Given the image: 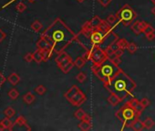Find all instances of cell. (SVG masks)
<instances>
[{"label": "cell", "mask_w": 155, "mask_h": 131, "mask_svg": "<svg viewBox=\"0 0 155 131\" xmlns=\"http://www.w3.org/2000/svg\"><path fill=\"white\" fill-rule=\"evenodd\" d=\"M42 37L49 43L50 48L58 54L70 45L77 35L60 18H57L42 34Z\"/></svg>", "instance_id": "cell-1"}, {"label": "cell", "mask_w": 155, "mask_h": 131, "mask_svg": "<svg viewBox=\"0 0 155 131\" xmlns=\"http://www.w3.org/2000/svg\"><path fill=\"white\" fill-rule=\"evenodd\" d=\"M108 91L117 95L121 101L129 97L136 89V83L121 68L109 82L103 84Z\"/></svg>", "instance_id": "cell-2"}, {"label": "cell", "mask_w": 155, "mask_h": 131, "mask_svg": "<svg viewBox=\"0 0 155 131\" xmlns=\"http://www.w3.org/2000/svg\"><path fill=\"white\" fill-rule=\"evenodd\" d=\"M91 69L94 75L99 79H100L103 82V84H105L112 79L121 68L119 66H116L112 60L108 58L102 64L97 66V67L91 68Z\"/></svg>", "instance_id": "cell-3"}, {"label": "cell", "mask_w": 155, "mask_h": 131, "mask_svg": "<svg viewBox=\"0 0 155 131\" xmlns=\"http://www.w3.org/2000/svg\"><path fill=\"white\" fill-rule=\"evenodd\" d=\"M83 57L87 61H91L92 63V67H97V66L102 64L105 62L109 57L105 51V49H102L100 46H94L83 55Z\"/></svg>", "instance_id": "cell-4"}, {"label": "cell", "mask_w": 155, "mask_h": 131, "mask_svg": "<svg viewBox=\"0 0 155 131\" xmlns=\"http://www.w3.org/2000/svg\"><path fill=\"white\" fill-rule=\"evenodd\" d=\"M64 97L74 106H81L87 99L86 95L80 90L79 87L78 86H76V85L72 86L70 89L64 94Z\"/></svg>", "instance_id": "cell-5"}, {"label": "cell", "mask_w": 155, "mask_h": 131, "mask_svg": "<svg viewBox=\"0 0 155 131\" xmlns=\"http://www.w3.org/2000/svg\"><path fill=\"white\" fill-rule=\"evenodd\" d=\"M116 117L122 122L125 127L130 126L132 121L139 118L136 111L127 103L116 112Z\"/></svg>", "instance_id": "cell-6"}, {"label": "cell", "mask_w": 155, "mask_h": 131, "mask_svg": "<svg viewBox=\"0 0 155 131\" xmlns=\"http://www.w3.org/2000/svg\"><path fill=\"white\" fill-rule=\"evenodd\" d=\"M116 16L120 23H122L124 27H128L136 19L137 13L130 6L125 5L117 12Z\"/></svg>", "instance_id": "cell-7"}, {"label": "cell", "mask_w": 155, "mask_h": 131, "mask_svg": "<svg viewBox=\"0 0 155 131\" xmlns=\"http://www.w3.org/2000/svg\"><path fill=\"white\" fill-rule=\"evenodd\" d=\"M58 67L62 70L63 73L67 74L69 73L74 67V62L72 61L70 56L65 51H61L60 53H58V57L55 59Z\"/></svg>", "instance_id": "cell-8"}, {"label": "cell", "mask_w": 155, "mask_h": 131, "mask_svg": "<svg viewBox=\"0 0 155 131\" xmlns=\"http://www.w3.org/2000/svg\"><path fill=\"white\" fill-rule=\"evenodd\" d=\"M127 104L128 105H130L132 108L134 109V110L136 111V113H137V116L140 118V116L142 115V113L143 112V110H144V107H143V106L141 104V101H139L137 98H130L128 102H127Z\"/></svg>", "instance_id": "cell-9"}, {"label": "cell", "mask_w": 155, "mask_h": 131, "mask_svg": "<svg viewBox=\"0 0 155 131\" xmlns=\"http://www.w3.org/2000/svg\"><path fill=\"white\" fill-rule=\"evenodd\" d=\"M99 31H101L103 33H108L109 31H112L113 30V28H112V25L109 24L106 20H102L101 23L99 25V27L97 28H95Z\"/></svg>", "instance_id": "cell-10"}, {"label": "cell", "mask_w": 155, "mask_h": 131, "mask_svg": "<svg viewBox=\"0 0 155 131\" xmlns=\"http://www.w3.org/2000/svg\"><path fill=\"white\" fill-rule=\"evenodd\" d=\"M37 49H40V50L43 51V50H46V49L50 48V45H49V43L45 38L41 36V38L37 43Z\"/></svg>", "instance_id": "cell-11"}, {"label": "cell", "mask_w": 155, "mask_h": 131, "mask_svg": "<svg viewBox=\"0 0 155 131\" xmlns=\"http://www.w3.org/2000/svg\"><path fill=\"white\" fill-rule=\"evenodd\" d=\"M130 128H132V129L135 130V131H141V130H142L143 128H145V127H144L143 122L141 121V120L139 119V118L132 121V123L130 124Z\"/></svg>", "instance_id": "cell-12"}, {"label": "cell", "mask_w": 155, "mask_h": 131, "mask_svg": "<svg viewBox=\"0 0 155 131\" xmlns=\"http://www.w3.org/2000/svg\"><path fill=\"white\" fill-rule=\"evenodd\" d=\"M108 102L112 105V106H117V105H119L121 102V99L117 96V95H115V94H113V93H110V95L109 96V98H108Z\"/></svg>", "instance_id": "cell-13"}, {"label": "cell", "mask_w": 155, "mask_h": 131, "mask_svg": "<svg viewBox=\"0 0 155 131\" xmlns=\"http://www.w3.org/2000/svg\"><path fill=\"white\" fill-rule=\"evenodd\" d=\"M86 62H87V60L83 57H78L74 61V65H75V67H77L78 68H82L85 66Z\"/></svg>", "instance_id": "cell-14"}, {"label": "cell", "mask_w": 155, "mask_h": 131, "mask_svg": "<svg viewBox=\"0 0 155 131\" xmlns=\"http://www.w3.org/2000/svg\"><path fill=\"white\" fill-rule=\"evenodd\" d=\"M116 43H117L118 48H121V49H123V50L127 49L128 45H129V42H128L125 38H119V39L116 41Z\"/></svg>", "instance_id": "cell-15"}, {"label": "cell", "mask_w": 155, "mask_h": 131, "mask_svg": "<svg viewBox=\"0 0 155 131\" xmlns=\"http://www.w3.org/2000/svg\"><path fill=\"white\" fill-rule=\"evenodd\" d=\"M33 57H34V60L37 62V63H41L42 61H44V57H43V52L42 50L40 49H37L36 52H34L33 54Z\"/></svg>", "instance_id": "cell-16"}, {"label": "cell", "mask_w": 155, "mask_h": 131, "mask_svg": "<svg viewBox=\"0 0 155 131\" xmlns=\"http://www.w3.org/2000/svg\"><path fill=\"white\" fill-rule=\"evenodd\" d=\"M79 128L83 131H88L91 128V123L84 121V120H80V123L79 124Z\"/></svg>", "instance_id": "cell-17"}, {"label": "cell", "mask_w": 155, "mask_h": 131, "mask_svg": "<svg viewBox=\"0 0 155 131\" xmlns=\"http://www.w3.org/2000/svg\"><path fill=\"white\" fill-rule=\"evenodd\" d=\"M131 30L133 31L136 35H140L141 32V21H134L131 25Z\"/></svg>", "instance_id": "cell-18"}, {"label": "cell", "mask_w": 155, "mask_h": 131, "mask_svg": "<svg viewBox=\"0 0 155 131\" xmlns=\"http://www.w3.org/2000/svg\"><path fill=\"white\" fill-rule=\"evenodd\" d=\"M7 80L9 81V83L10 84H12V85H16L19 81H20V77H19V76L16 74V73H12L8 77H7Z\"/></svg>", "instance_id": "cell-19"}, {"label": "cell", "mask_w": 155, "mask_h": 131, "mask_svg": "<svg viewBox=\"0 0 155 131\" xmlns=\"http://www.w3.org/2000/svg\"><path fill=\"white\" fill-rule=\"evenodd\" d=\"M23 100H24L27 104H31V103H33L34 100H35V96H34L31 92H28L27 94L24 95Z\"/></svg>", "instance_id": "cell-20"}, {"label": "cell", "mask_w": 155, "mask_h": 131, "mask_svg": "<svg viewBox=\"0 0 155 131\" xmlns=\"http://www.w3.org/2000/svg\"><path fill=\"white\" fill-rule=\"evenodd\" d=\"M90 21H91V23L92 27H93L94 28H97L99 27V25L101 23L102 19H100V16H93Z\"/></svg>", "instance_id": "cell-21"}, {"label": "cell", "mask_w": 155, "mask_h": 131, "mask_svg": "<svg viewBox=\"0 0 155 131\" xmlns=\"http://www.w3.org/2000/svg\"><path fill=\"white\" fill-rule=\"evenodd\" d=\"M143 124H144V127L146 129H151L154 125H155V122L152 120L151 118H147L144 121H143Z\"/></svg>", "instance_id": "cell-22"}, {"label": "cell", "mask_w": 155, "mask_h": 131, "mask_svg": "<svg viewBox=\"0 0 155 131\" xmlns=\"http://www.w3.org/2000/svg\"><path fill=\"white\" fill-rule=\"evenodd\" d=\"M42 24L40 23L39 21H37V20H36V21H34L33 23L31 24V28L34 30V31H36V32H38V31H40L41 29H42Z\"/></svg>", "instance_id": "cell-23"}, {"label": "cell", "mask_w": 155, "mask_h": 131, "mask_svg": "<svg viewBox=\"0 0 155 131\" xmlns=\"http://www.w3.org/2000/svg\"><path fill=\"white\" fill-rule=\"evenodd\" d=\"M86 114H87V113L83 110V109L79 108V109H78V110L75 112L74 116H75V118H76L77 119H79V120H82Z\"/></svg>", "instance_id": "cell-24"}, {"label": "cell", "mask_w": 155, "mask_h": 131, "mask_svg": "<svg viewBox=\"0 0 155 131\" xmlns=\"http://www.w3.org/2000/svg\"><path fill=\"white\" fill-rule=\"evenodd\" d=\"M43 57H44V61H48L49 58L52 56L53 54V50L51 48H49V49H46V50H43Z\"/></svg>", "instance_id": "cell-25"}, {"label": "cell", "mask_w": 155, "mask_h": 131, "mask_svg": "<svg viewBox=\"0 0 155 131\" xmlns=\"http://www.w3.org/2000/svg\"><path fill=\"white\" fill-rule=\"evenodd\" d=\"M138 48L136 46V44L133 43V42H131V43H129V45H128V48H127V50L130 53V54H133L137 51Z\"/></svg>", "instance_id": "cell-26"}, {"label": "cell", "mask_w": 155, "mask_h": 131, "mask_svg": "<svg viewBox=\"0 0 155 131\" xmlns=\"http://www.w3.org/2000/svg\"><path fill=\"white\" fill-rule=\"evenodd\" d=\"M46 87L44 86H42V85H40V86H37L36 89H35V91H36V93H37L38 95H43V94H45L46 93Z\"/></svg>", "instance_id": "cell-27"}, {"label": "cell", "mask_w": 155, "mask_h": 131, "mask_svg": "<svg viewBox=\"0 0 155 131\" xmlns=\"http://www.w3.org/2000/svg\"><path fill=\"white\" fill-rule=\"evenodd\" d=\"M116 20H117V16H116L115 15H113V14L109 15L108 17H107V19H106V21L108 22L109 24H110V25L114 24L115 22H116Z\"/></svg>", "instance_id": "cell-28"}, {"label": "cell", "mask_w": 155, "mask_h": 131, "mask_svg": "<svg viewBox=\"0 0 155 131\" xmlns=\"http://www.w3.org/2000/svg\"><path fill=\"white\" fill-rule=\"evenodd\" d=\"M15 110L12 108V107H7L6 110H5V115H6V117L7 118H12V117H14V115H15Z\"/></svg>", "instance_id": "cell-29"}, {"label": "cell", "mask_w": 155, "mask_h": 131, "mask_svg": "<svg viewBox=\"0 0 155 131\" xmlns=\"http://www.w3.org/2000/svg\"><path fill=\"white\" fill-rule=\"evenodd\" d=\"M76 79H77L79 83H83V82L87 79V76L85 75V73H83V72H79V73L77 75Z\"/></svg>", "instance_id": "cell-30"}, {"label": "cell", "mask_w": 155, "mask_h": 131, "mask_svg": "<svg viewBox=\"0 0 155 131\" xmlns=\"http://www.w3.org/2000/svg\"><path fill=\"white\" fill-rule=\"evenodd\" d=\"M18 92H17V90L16 89H11L9 92H8V96H9V98H11V99H16L17 97H18Z\"/></svg>", "instance_id": "cell-31"}, {"label": "cell", "mask_w": 155, "mask_h": 131, "mask_svg": "<svg viewBox=\"0 0 155 131\" xmlns=\"http://www.w3.org/2000/svg\"><path fill=\"white\" fill-rule=\"evenodd\" d=\"M2 123H3V125L5 126V127H6V129H9V128H11V127H12V122L9 120V118H5V119H3L2 121H1Z\"/></svg>", "instance_id": "cell-32"}, {"label": "cell", "mask_w": 155, "mask_h": 131, "mask_svg": "<svg viewBox=\"0 0 155 131\" xmlns=\"http://www.w3.org/2000/svg\"><path fill=\"white\" fill-rule=\"evenodd\" d=\"M16 10L18 11V12H23V11H25L26 10V8H27V7H26V5L25 4H23L22 2H20V3H18L17 5H16Z\"/></svg>", "instance_id": "cell-33"}, {"label": "cell", "mask_w": 155, "mask_h": 131, "mask_svg": "<svg viewBox=\"0 0 155 131\" xmlns=\"http://www.w3.org/2000/svg\"><path fill=\"white\" fill-rule=\"evenodd\" d=\"M110 60H112L116 66H120V64L121 63V57H114V56H112V57H109Z\"/></svg>", "instance_id": "cell-34"}, {"label": "cell", "mask_w": 155, "mask_h": 131, "mask_svg": "<svg viewBox=\"0 0 155 131\" xmlns=\"http://www.w3.org/2000/svg\"><path fill=\"white\" fill-rule=\"evenodd\" d=\"M98 2H99L103 7H107L110 3L112 2V0H98Z\"/></svg>", "instance_id": "cell-35"}, {"label": "cell", "mask_w": 155, "mask_h": 131, "mask_svg": "<svg viewBox=\"0 0 155 131\" xmlns=\"http://www.w3.org/2000/svg\"><path fill=\"white\" fill-rule=\"evenodd\" d=\"M141 104L143 106V107H144V108H146L147 106H150L151 102H150V100H149L147 98H143L141 100Z\"/></svg>", "instance_id": "cell-36"}, {"label": "cell", "mask_w": 155, "mask_h": 131, "mask_svg": "<svg viewBox=\"0 0 155 131\" xmlns=\"http://www.w3.org/2000/svg\"><path fill=\"white\" fill-rule=\"evenodd\" d=\"M149 26V24L147 23V22H145V21H141V32L142 33H144V31H145V29H146V28Z\"/></svg>", "instance_id": "cell-37"}, {"label": "cell", "mask_w": 155, "mask_h": 131, "mask_svg": "<svg viewBox=\"0 0 155 131\" xmlns=\"http://www.w3.org/2000/svg\"><path fill=\"white\" fill-rule=\"evenodd\" d=\"M16 123L19 124L20 126H23V125H27V122H26V120L24 119V118H23V117H19V118H18L16 119Z\"/></svg>", "instance_id": "cell-38"}, {"label": "cell", "mask_w": 155, "mask_h": 131, "mask_svg": "<svg viewBox=\"0 0 155 131\" xmlns=\"http://www.w3.org/2000/svg\"><path fill=\"white\" fill-rule=\"evenodd\" d=\"M123 55V49H121V48H118L116 49V51L114 52V57H121V56Z\"/></svg>", "instance_id": "cell-39"}, {"label": "cell", "mask_w": 155, "mask_h": 131, "mask_svg": "<svg viewBox=\"0 0 155 131\" xmlns=\"http://www.w3.org/2000/svg\"><path fill=\"white\" fill-rule=\"evenodd\" d=\"M25 60H26L27 62H31V61H33V60H34L33 54H31V53L27 54V55L25 56Z\"/></svg>", "instance_id": "cell-40"}, {"label": "cell", "mask_w": 155, "mask_h": 131, "mask_svg": "<svg viewBox=\"0 0 155 131\" xmlns=\"http://www.w3.org/2000/svg\"><path fill=\"white\" fill-rule=\"evenodd\" d=\"M146 38L149 40V41H151L155 38V33L154 32H151V33H149V34H146Z\"/></svg>", "instance_id": "cell-41"}, {"label": "cell", "mask_w": 155, "mask_h": 131, "mask_svg": "<svg viewBox=\"0 0 155 131\" xmlns=\"http://www.w3.org/2000/svg\"><path fill=\"white\" fill-rule=\"evenodd\" d=\"M151 32H154V28L149 24V26L146 28V29H145V31H144V34L146 35V34H149V33H151Z\"/></svg>", "instance_id": "cell-42"}, {"label": "cell", "mask_w": 155, "mask_h": 131, "mask_svg": "<svg viewBox=\"0 0 155 131\" xmlns=\"http://www.w3.org/2000/svg\"><path fill=\"white\" fill-rule=\"evenodd\" d=\"M82 120L87 121V122H91V116L88 115V114H86V115H85V117L83 118V119H82Z\"/></svg>", "instance_id": "cell-43"}, {"label": "cell", "mask_w": 155, "mask_h": 131, "mask_svg": "<svg viewBox=\"0 0 155 131\" xmlns=\"http://www.w3.org/2000/svg\"><path fill=\"white\" fill-rule=\"evenodd\" d=\"M5 81H6V77L1 73H0V86H1L5 83Z\"/></svg>", "instance_id": "cell-44"}, {"label": "cell", "mask_w": 155, "mask_h": 131, "mask_svg": "<svg viewBox=\"0 0 155 131\" xmlns=\"http://www.w3.org/2000/svg\"><path fill=\"white\" fill-rule=\"evenodd\" d=\"M5 38H6V34H5L1 29H0V42L3 41Z\"/></svg>", "instance_id": "cell-45"}, {"label": "cell", "mask_w": 155, "mask_h": 131, "mask_svg": "<svg viewBox=\"0 0 155 131\" xmlns=\"http://www.w3.org/2000/svg\"><path fill=\"white\" fill-rule=\"evenodd\" d=\"M5 129H6L5 126L3 125V123H2V122H0V130H5Z\"/></svg>", "instance_id": "cell-46"}, {"label": "cell", "mask_w": 155, "mask_h": 131, "mask_svg": "<svg viewBox=\"0 0 155 131\" xmlns=\"http://www.w3.org/2000/svg\"><path fill=\"white\" fill-rule=\"evenodd\" d=\"M151 14H152V15H154V16H155V6L151 8Z\"/></svg>", "instance_id": "cell-47"}, {"label": "cell", "mask_w": 155, "mask_h": 131, "mask_svg": "<svg viewBox=\"0 0 155 131\" xmlns=\"http://www.w3.org/2000/svg\"><path fill=\"white\" fill-rule=\"evenodd\" d=\"M77 1L79 2V3H82V2H84L85 0H77Z\"/></svg>", "instance_id": "cell-48"}, {"label": "cell", "mask_w": 155, "mask_h": 131, "mask_svg": "<svg viewBox=\"0 0 155 131\" xmlns=\"http://www.w3.org/2000/svg\"><path fill=\"white\" fill-rule=\"evenodd\" d=\"M151 2H152V4L155 6V0H151Z\"/></svg>", "instance_id": "cell-49"}, {"label": "cell", "mask_w": 155, "mask_h": 131, "mask_svg": "<svg viewBox=\"0 0 155 131\" xmlns=\"http://www.w3.org/2000/svg\"><path fill=\"white\" fill-rule=\"evenodd\" d=\"M30 1H32V0H30Z\"/></svg>", "instance_id": "cell-50"}]
</instances>
